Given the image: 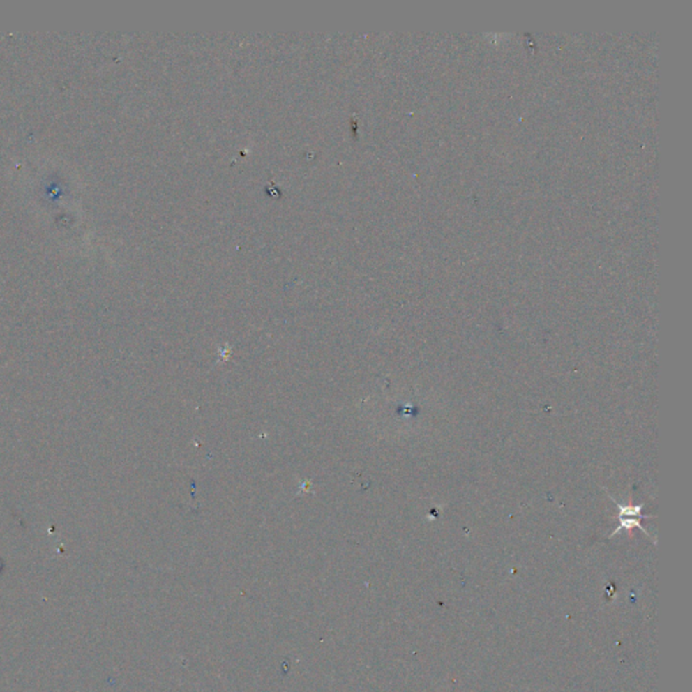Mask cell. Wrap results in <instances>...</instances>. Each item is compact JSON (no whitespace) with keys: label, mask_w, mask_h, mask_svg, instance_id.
I'll return each mask as SVG.
<instances>
[{"label":"cell","mask_w":692,"mask_h":692,"mask_svg":"<svg viewBox=\"0 0 692 692\" xmlns=\"http://www.w3.org/2000/svg\"><path fill=\"white\" fill-rule=\"evenodd\" d=\"M611 499H612V497H611ZM612 500H614V499H612ZM614 502H615V500H614ZM615 506L619 509V526L614 530V533L611 534V537H612V536H615V534H617L618 532H621L622 529H627V530H630V529H633V527H640L642 532H645V533H647V530H645V529L641 526V523H640V519L649 518L647 516H642V514H641V510H642V507H644L642 504H640V506H629V504H626V506H622V504H619V503H617V502H615ZM647 534H648V533H647Z\"/></svg>","instance_id":"1"}]
</instances>
